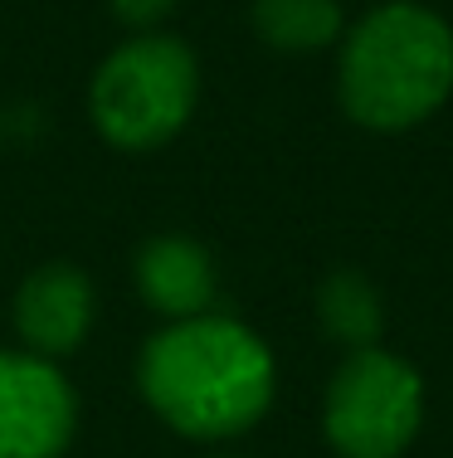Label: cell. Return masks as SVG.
Masks as SVG:
<instances>
[{
    "mask_svg": "<svg viewBox=\"0 0 453 458\" xmlns=\"http://www.w3.org/2000/svg\"><path fill=\"white\" fill-rule=\"evenodd\" d=\"M200 103V64L176 35L122 39L88 83V113L107 147L156 151L190 123Z\"/></svg>",
    "mask_w": 453,
    "mask_h": 458,
    "instance_id": "3",
    "label": "cell"
},
{
    "mask_svg": "<svg viewBox=\"0 0 453 458\" xmlns=\"http://www.w3.org/2000/svg\"><path fill=\"white\" fill-rule=\"evenodd\" d=\"M132 283L137 298L161 322L200 318L220 298V274H214L210 249L190 234H151L132 259Z\"/></svg>",
    "mask_w": 453,
    "mask_h": 458,
    "instance_id": "7",
    "label": "cell"
},
{
    "mask_svg": "<svg viewBox=\"0 0 453 458\" xmlns=\"http://www.w3.org/2000/svg\"><path fill=\"white\" fill-rule=\"evenodd\" d=\"M424 429V380L385 346L347 352L322 395V434L337 458H400Z\"/></svg>",
    "mask_w": 453,
    "mask_h": 458,
    "instance_id": "4",
    "label": "cell"
},
{
    "mask_svg": "<svg viewBox=\"0 0 453 458\" xmlns=\"http://www.w3.org/2000/svg\"><path fill=\"white\" fill-rule=\"evenodd\" d=\"M249 25L278 54H317L341 45L347 10L341 0H249Z\"/></svg>",
    "mask_w": 453,
    "mask_h": 458,
    "instance_id": "8",
    "label": "cell"
},
{
    "mask_svg": "<svg viewBox=\"0 0 453 458\" xmlns=\"http://www.w3.org/2000/svg\"><path fill=\"white\" fill-rule=\"evenodd\" d=\"M107 10H113V20H122L127 30L147 35V30H161V20L176 10V0H107Z\"/></svg>",
    "mask_w": 453,
    "mask_h": 458,
    "instance_id": "10",
    "label": "cell"
},
{
    "mask_svg": "<svg viewBox=\"0 0 453 458\" xmlns=\"http://www.w3.org/2000/svg\"><path fill=\"white\" fill-rule=\"evenodd\" d=\"M10 322H15L20 352L63 361L88 342L93 322H98V288L79 264H63V259L39 264L15 288Z\"/></svg>",
    "mask_w": 453,
    "mask_h": 458,
    "instance_id": "6",
    "label": "cell"
},
{
    "mask_svg": "<svg viewBox=\"0 0 453 458\" xmlns=\"http://www.w3.org/2000/svg\"><path fill=\"white\" fill-rule=\"evenodd\" d=\"M137 390L166 429L196 444L249 434L278 395V366L264 336L239 318L200 312L151 332L137 356Z\"/></svg>",
    "mask_w": 453,
    "mask_h": 458,
    "instance_id": "1",
    "label": "cell"
},
{
    "mask_svg": "<svg viewBox=\"0 0 453 458\" xmlns=\"http://www.w3.org/2000/svg\"><path fill=\"white\" fill-rule=\"evenodd\" d=\"M453 98V25L419 0H385L337 45V103L365 132H409Z\"/></svg>",
    "mask_w": 453,
    "mask_h": 458,
    "instance_id": "2",
    "label": "cell"
},
{
    "mask_svg": "<svg viewBox=\"0 0 453 458\" xmlns=\"http://www.w3.org/2000/svg\"><path fill=\"white\" fill-rule=\"evenodd\" d=\"M317 318H322V327H327L331 342H341L347 352L381 346V332H385L381 293H375V283L365 274H356V268H337V274L322 278Z\"/></svg>",
    "mask_w": 453,
    "mask_h": 458,
    "instance_id": "9",
    "label": "cell"
},
{
    "mask_svg": "<svg viewBox=\"0 0 453 458\" xmlns=\"http://www.w3.org/2000/svg\"><path fill=\"white\" fill-rule=\"evenodd\" d=\"M79 434V400L59 361L0 352V458H63Z\"/></svg>",
    "mask_w": 453,
    "mask_h": 458,
    "instance_id": "5",
    "label": "cell"
}]
</instances>
